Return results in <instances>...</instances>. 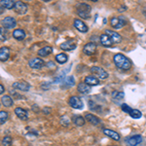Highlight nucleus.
<instances>
[{
    "label": "nucleus",
    "mask_w": 146,
    "mask_h": 146,
    "mask_svg": "<svg viewBox=\"0 0 146 146\" xmlns=\"http://www.w3.org/2000/svg\"><path fill=\"white\" fill-rule=\"evenodd\" d=\"M113 62L116 67L121 70H129L131 67V62L129 58L122 54H116L113 56Z\"/></svg>",
    "instance_id": "obj_1"
},
{
    "label": "nucleus",
    "mask_w": 146,
    "mask_h": 146,
    "mask_svg": "<svg viewBox=\"0 0 146 146\" xmlns=\"http://www.w3.org/2000/svg\"><path fill=\"white\" fill-rule=\"evenodd\" d=\"M76 11H77V14H78L79 17H81L83 19H89L90 18V15H91L92 8L89 4L81 3L77 6Z\"/></svg>",
    "instance_id": "obj_2"
},
{
    "label": "nucleus",
    "mask_w": 146,
    "mask_h": 146,
    "mask_svg": "<svg viewBox=\"0 0 146 146\" xmlns=\"http://www.w3.org/2000/svg\"><path fill=\"white\" fill-rule=\"evenodd\" d=\"M91 72L95 75V77H96L98 80H104L108 77V73L105 71L103 68L98 67V66H93L91 68Z\"/></svg>",
    "instance_id": "obj_3"
},
{
    "label": "nucleus",
    "mask_w": 146,
    "mask_h": 146,
    "mask_svg": "<svg viewBox=\"0 0 146 146\" xmlns=\"http://www.w3.org/2000/svg\"><path fill=\"white\" fill-rule=\"evenodd\" d=\"M68 104L70 105L74 109H83L84 108V103L82 102L81 98L79 96H71V98L68 100Z\"/></svg>",
    "instance_id": "obj_4"
},
{
    "label": "nucleus",
    "mask_w": 146,
    "mask_h": 146,
    "mask_svg": "<svg viewBox=\"0 0 146 146\" xmlns=\"http://www.w3.org/2000/svg\"><path fill=\"white\" fill-rule=\"evenodd\" d=\"M1 25L6 29H11V28H14L17 25V22L13 17H5L4 19H2Z\"/></svg>",
    "instance_id": "obj_5"
},
{
    "label": "nucleus",
    "mask_w": 146,
    "mask_h": 146,
    "mask_svg": "<svg viewBox=\"0 0 146 146\" xmlns=\"http://www.w3.org/2000/svg\"><path fill=\"white\" fill-rule=\"evenodd\" d=\"M110 23H111L113 28H115V29H120V28H122L126 25L127 22L123 17H119V18H112L111 20H110Z\"/></svg>",
    "instance_id": "obj_6"
},
{
    "label": "nucleus",
    "mask_w": 146,
    "mask_h": 146,
    "mask_svg": "<svg viewBox=\"0 0 146 146\" xmlns=\"http://www.w3.org/2000/svg\"><path fill=\"white\" fill-rule=\"evenodd\" d=\"M27 5L25 3V2L22 1H16L15 6H14V11L17 14H20V15H23L27 12Z\"/></svg>",
    "instance_id": "obj_7"
},
{
    "label": "nucleus",
    "mask_w": 146,
    "mask_h": 146,
    "mask_svg": "<svg viewBox=\"0 0 146 146\" xmlns=\"http://www.w3.org/2000/svg\"><path fill=\"white\" fill-rule=\"evenodd\" d=\"M74 27L76 28L79 32H81V33H86L89 30L86 23H85L83 21L79 20V19H75L74 20Z\"/></svg>",
    "instance_id": "obj_8"
},
{
    "label": "nucleus",
    "mask_w": 146,
    "mask_h": 146,
    "mask_svg": "<svg viewBox=\"0 0 146 146\" xmlns=\"http://www.w3.org/2000/svg\"><path fill=\"white\" fill-rule=\"evenodd\" d=\"M45 64V62H43V60H41L40 58H34L28 62V65L33 69H40Z\"/></svg>",
    "instance_id": "obj_9"
},
{
    "label": "nucleus",
    "mask_w": 146,
    "mask_h": 146,
    "mask_svg": "<svg viewBox=\"0 0 146 146\" xmlns=\"http://www.w3.org/2000/svg\"><path fill=\"white\" fill-rule=\"evenodd\" d=\"M141 142H142V136L139 135H135L127 138V144L129 146H136L140 144Z\"/></svg>",
    "instance_id": "obj_10"
},
{
    "label": "nucleus",
    "mask_w": 146,
    "mask_h": 146,
    "mask_svg": "<svg viewBox=\"0 0 146 146\" xmlns=\"http://www.w3.org/2000/svg\"><path fill=\"white\" fill-rule=\"evenodd\" d=\"M13 88L14 89H18L20 91L23 92H27L30 89V84H28L25 81H20V82H15L13 84Z\"/></svg>",
    "instance_id": "obj_11"
},
{
    "label": "nucleus",
    "mask_w": 146,
    "mask_h": 146,
    "mask_svg": "<svg viewBox=\"0 0 146 146\" xmlns=\"http://www.w3.org/2000/svg\"><path fill=\"white\" fill-rule=\"evenodd\" d=\"M96 45L94 43V42L87 43L86 45L84 46V48H83L84 54H86V55H88V56L94 55V54L96 53Z\"/></svg>",
    "instance_id": "obj_12"
},
{
    "label": "nucleus",
    "mask_w": 146,
    "mask_h": 146,
    "mask_svg": "<svg viewBox=\"0 0 146 146\" xmlns=\"http://www.w3.org/2000/svg\"><path fill=\"white\" fill-rule=\"evenodd\" d=\"M105 34L108 35L110 37V39L112 40L113 43H120L122 41V37L121 35L118 34L117 32L113 31V30H110V29H106L105 30Z\"/></svg>",
    "instance_id": "obj_13"
},
{
    "label": "nucleus",
    "mask_w": 146,
    "mask_h": 146,
    "mask_svg": "<svg viewBox=\"0 0 146 146\" xmlns=\"http://www.w3.org/2000/svg\"><path fill=\"white\" fill-rule=\"evenodd\" d=\"M77 43L74 41V40H68V41H65L64 43L60 44V49L63 51H72L76 48Z\"/></svg>",
    "instance_id": "obj_14"
},
{
    "label": "nucleus",
    "mask_w": 146,
    "mask_h": 146,
    "mask_svg": "<svg viewBox=\"0 0 146 146\" xmlns=\"http://www.w3.org/2000/svg\"><path fill=\"white\" fill-rule=\"evenodd\" d=\"M85 120H86L87 122H89L90 124L94 125V126H98V125L100 124V119L98 118L95 115L91 114V113H87V114L85 115Z\"/></svg>",
    "instance_id": "obj_15"
},
{
    "label": "nucleus",
    "mask_w": 146,
    "mask_h": 146,
    "mask_svg": "<svg viewBox=\"0 0 146 146\" xmlns=\"http://www.w3.org/2000/svg\"><path fill=\"white\" fill-rule=\"evenodd\" d=\"M100 41L101 43V45L104 46V47H107V48H109V47H111L113 45V42L112 40L110 39V37L108 36L106 34H101L100 37Z\"/></svg>",
    "instance_id": "obj_16"
},
{
    "label": "nucleus",
    "mask_w": 146,
    "mask_h": 146,
    "mask_svg": "<svg viewBox=\"0 0 146 146\" xmlns=\"http://www.w3.org/2000/svg\"><path fill=\"white\" fill-rule=\"evenodd\" d=\"M9 58H10V49L8 47H2L0 49V60L6 62Z\"/></svg>",
    "instance_id": "obj_17"
},
{
    "label": "nucleus",
    "mask_w": 146,
    "mask_h": 146,
    "mask_svg": "<svg viewBox=\"0 0 146 146\" xmlns=\"http://www.w3.org/2000/svg\"><path fill=\"white\" fill-rule=\"evenodd\" d=\"M103 133H104L105 135L109 136V137L112 138V139L116 140V141H119L120 138H121L118 133H116V131H112V129H103Z\"/></svg>",
    "instance_id": "obj_18"
},
{
    "label": "nucleus",
    "mask_w": 146,
    "mask_h": 146,
    "mask_svg": "<svg viewBox=\"0 0 146 146\" xmlns=\"http://www.w3.org/2000/svg\"><path fill=\"white\" fill-rule=\"evenodd\" d=\"M13 37L16 40H19V41H22L25 38V30L22 29V28H17L13 31Z\"/></svg>",
    "instance_id": "obj_19"
},
{
    "label": "nucleus",
    "mask_w": 146,
    "mask_h": 146,
    "mask_svg": "<svg viewBox=\"0 0 146 146\" xmlns=\"http://www.w3.org/2000/svg\"><path fill=\"white\" fill-rule=\"evenodd\" d=\"M85 84L89 85L90 87H93V86H96V85L100 84V80H98L96 77L95 76H92V75H90V76H87L86 78H85Z\"/></svg>",
    "instance_id": "obj_20"
},
{
    "label": "nucleus",
    "mask_w": 146,
    "mask_h": 146,
    "mask_svg": "<svg viewBox=\"0 0 146 146\" xmlns=\"http://www.w3.org/2000/svg\"><path fill=\"white\" fill-rule=\"evenodd\" d=\"M15 113L18 116V118H20L21 120H23V121L27 120V110L23 109V108H21V107H17L15 109Z\"/></svg>",
    "instance_id": "obj_21"
},
{
    "label": "nucleus",
    "mask_w": 146,
    "mask_h": 146,
    "mask_svg": "<svg viewBox=\"0 0 146 146\" xmlns=\"http://www.w3.org/2000/svg\"><path fill=\"white\" fill-rule=\"evenodd\" d=\"M77 90H78L79 93L84 94V95H87V94L91 93L92 91V87H90L89 85L85 84V83H80L77 87Z\"/></svg>",
    "instance_id": "obj_22"
},
{
    "label": "nucleus",
    "mask_w": 146,
    "mask_h": 146,
    "mask_svg": "<svg viewBox=\"0 0 146 146\" xmlns=\"http://www.w3.org/2000/svg\"><path fill=\"white\" fill-rule=\"evenodd\" d=\"M52 53H53V48L50 47V46H45V47L41 48L38 51V56L44 58V56H47L51 55Z\"/></svg>",
    "instance_id": "obj_23"
},
{
    "label": "nucleus",
    "mask_w": 146,
    "mask_h": 146,
    "mask_svg": "<svg viewBox=\"0 0 146 146\" xmlns=\"http://www.w3.org/2000/svg\"><path fill=\"white\" fill-rule=\"evenodd\" d=\"M15 1L13 0H1L0 1V6H2L5 9H14V6H15Z\"/></svg>",
    "instance_id": "obj_24"
},
{
    "label": "nucleus",
    "mask_w": 146,
    "mask_h": 146,
    "mask_svg": "<svg viewBox=\"0 0 146 146\" xmlns=\"http://www.w3.org/2000/svg\"><path fill=\"white\" fill-rule=\"evenodd\" d=\"M2 105L5 107H10L13 105V100L11 98L10 96H3L1 98Z\"/></svg>",
    "instance_id": "obj_25"
},
{
    "label": "nucleus",
    "mask_w": 146,
    "mask_h": 146,
    "mask_svg": "<svg viewBox=\"0 0 146 146\" xmlns=\"http://www.w3.org/2000/svg\"><path fill=\"white\" fill-rule=\"evenodd\" d=\"M72 122L74 123L76 126L78 127H82L85 125V122H86V120L85 118H83L82 116H79V115H77V116H73L72 117Z\"/></svg>",
    "instance_id": "obj_26"
},
{
    "label": "nucleus",
    "mask_w": 146,
    "mask_h": 146,
    "mask_svg": "<svg viewBox=\"0 0 146 146\" xmlns=\"http://www.w3.org/2000/svg\"><path fill=\"white\" fill-rule=\"evenodd\" d=\"M56 60L60 64H63L68 60V56L65 54H58V55L56 56Z\"/></svg>",
    "instance_id": "obj_27"
},
{
    "label": "nucleus",
    "mask_w": 146,
    "mask_h": 146,
    "mask_svg": "<svg viewBox=\"0 0 146 146\" xmlns=\"http://www.w3.org/2000/svg\"><path fill=\"white\" fill-rule=\"evenodd\" d=\"M129 116L133 119H139L141 118V116H142V113L137 109H131V111L129 112Z\"/></svg>",
    "instance_id": "obj_28"
},
{
    "label": "nucleus",
    "mask_w": 146,
    "mask_h": 146,
    "mask_svg": "<svg viewBox=\"0 0 146 146\" xmlns=\"http://www.w3.org/2000/svg\"><path fill=\"white\" fill-rule=\"evenodd\" d=\"M74 84H75V80H74V77L73 76L66 77V78L64 79V86L68 87V88L74 86Z\"/></svg>",
    "instance_id": "obj_29"
},
{
    "label": "nucleus",
    "mask_w": 146,
    "mask_h": 146,
    "mask_svg": "<svg viewBox=\"0 0 146 146\" xmlns=\"http://www.w3.org/2000/svg\"><path fill=\"white\" fill-rule=\"evenodd\" d=\"M8 33H7V29L4 27H0V40L1 41H6Z\"/></svg>",
    "instance_id": "obj_30"
},
{
    "label": "nucleus",
    "mask_w": 146,
    "mask_h": 146,
    "mask_svg": "<svg viewBox=\"0 0 146 146\" xmlns=\"http://www.w3.org/2000/svg\"><path fill=\"white\" fill-rule=\"evenodd\" d=\"M8 119V113L6 111H0V124H4Z\"/></svg>",
    "instance_id": "obj_31"
},
{
    "label": "nucleus",
    "mask_w": 146,
    "mask_h": 146,
    "mask_svg": "<svg viewBox=\"0 0 146 146\" xmlns=\"http://www.w3.org/2000/svg\"><path fill=\"white\" fill-rule=\"evenodd\" d=\"M2 145L3 146H11L12 145V137L10 136H5L2 139Z\"/></svg>",
    "instance_id": "obj_32"
},
{
    "label": "nucleus",
    "mask_w": 146,
    "mask_h": 146,
    "mask_svg": "<svg viewBox=\"0 0 146 146\" xmlns=\"http://www.w3.org/2000/svg\"><path fill=\"white\" fill-rule=\"evenodd\" d=\"M124 95H125V94L123 93V92L115 91V92H113V93H112V96L114 98H116V100H122V98H124Z\"/></svg>",
    "instance_id": "obj_33"
},
{
    "label": "nucleus",
    "mask_w": 146,
    "mask_h": 146,
    "mask_svg": "<svg viewBox=\"0 0 146 146\" xmlns=\"http://www.w3.org/2000/svg\"><path fill=\"white\" fill-rule=\"evenodd\" d=\"M69 123H70V121H69V119H68L67 117L62 116V118H60V124H62V126L68 127V126H69Z\"/></svg>",
    "instance_id": "obj_34"
},
{
    "label": "nucleus",
    "mask_w": 146,
    "mask_h": 146,
    "mask_svg": "<svg viewBox=\"0 0 146 146\" xmlns=\"http://www.w3.org/2000/svg\"><path fill=\"white\" fill-rule=\"evenodd\" d=\"M122 109H123V111L126 112V113H129V112L131 111V108L129 107L128 104H126V103L122 104Z\"/></svg>",
    "instance_id": "obj_35"
},
{
    "label": "nucleus",
    "mask_w": 146,
    "mask_h": 146,
    "mask_svg": "<svg viewBox=\"0 0 146 146\" xmlns=\"http://www.w3.org/2000/svg\"><path fill=\"white\" fill-rule=\"evenodd\" d=\"M4 91H5L4 87L2 86V85H0V95H1V94H3V93H4Z\"/></svg>",
    "instance_id": "obj_36"
},
{
    "label": "nucleus",
    "mask_w": 146,
    "mask_h": 146,
    "mask_svg": "<svg viewBox=\"0 0 146 146\" xmlns=\"http://www.w3.org/2000/svg\"><path fill=\"white\" fill-rule=\"evenodd\" d=\"M127 10V7L126 6H122V7H120V9H119V12H122V11H126Z\"/></svg>",
    "instance_id": "obj_37"
},
{
    "label": "nucleus",
    "mask_w": 146,
    "mask_h": 146,
    "mask_svg": "<svg viewBox=\"0 0 146 146\" xmlns=\"http://www.w3.org/2000/svg\"><path fill=\"white\" fill-rule=\"evenodd\" d=\"M2 8H3V7L0 6V14H2V13H3V12H4V9H2Z\"/></svg>",
    "instance_id": "obj_38"
}]
</instances>
